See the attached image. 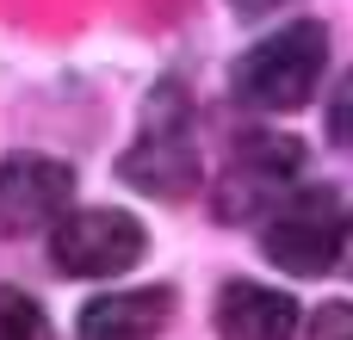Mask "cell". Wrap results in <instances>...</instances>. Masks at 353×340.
<instances>
[{"label":"cell","instance_id":"obj_1","mask_svg":"<svg viewBox=\"0 0 353 340\" xmlns=\"http://www.w3.org/2000/svg\"><path fill=\"white\" fill-rule=\"evenodd\" d=\"M124 186L149 192V198H186L199 186V136H192V93L168 74L149 87L143 118H137V142L118 155Z\"/></svg>","mask_w":353,"mask_h":340},{"label":"cell","instance_id":"obj_2","mask_svg":"<svg viewBox=\"0 0 353 340\" xmlns=\"http://www.w3.org/2000/svg\"><path fill=\"white\" fill-rule=\"evenodd\" d=\"M323 68H329V31L316 19L279 25L236 62V99L254 111H298V105H310Z\"/></svg>","mask_w":353,"mask_h":340},{"label":"cell","instance_id":"obj_3","mask_svg":"<svg viewBox=\"0 0 353 340\" xmlns=\"http://www.w3.org/2000/svg\"><path fill=\"white\" fill-rule=\"evenodd\" d=\"M341 198L329 186H304V192H285L273 211H267V229H261V248L279 273L292 279H316L341 260Z\"/></svg>","mask_w":353,"mask_h":340},{"label":"cell","instance_id":"obj_4","mask_svg":"<svg viewBox=\"0 0 353 340\" xmlns=\"http://www.w3.org/2000/svg\"><path fill=\"white\" fill-rule=\"evenodd\" d=\"M304 173V142L279 136V130H254L230 149L223 173H217V217L223 223H248L267 217Z\"/></svg>","mask_w":353,"mask_h":340},{"label":"cell","instance_id":"obj_5","mask_svg":"<svg viewBox=\"0 0 353 340\" xmlns=\"http://www.w3.org/2000/svg\"><path fill=\"white\" fill-rule=\"evenodd\" d=\"M149 254V235L124 211H62L50 223V260L62 279H112Z\"/></svg>","mask_w":353,"mask_h":340},{"label":"cell","instance_id":"obj_6","mask_svg":"<svg viewBox=\"0 0 353 340\" xmlns=\"http://www.w3.org/2000/svg\"><path fill=\"white\" fill-rule=\"evenodd\" d=\"M74 198V173L56 155H6L0 161V235H43Z\"/></svg>","mask_w":353,"mask_h":340},{"label":"cell","instance_id":"obj_7","mask_svg":"<svg viewBox=\"0 0 353 340\" xmlns=\"http://www.w3.org/2000/svg\"><path fill=\"white\" fill-rule=\"evenodd\" d=\"M174 316V291L168 285H143V291H112V297H93L81 310V328L74 340H155Z\"/></svg>","mask_w":353,"mask_h":340},{"label":"cell","instance_id":"obj_8","mask_svg":"<svg viewBox=\"0 0 353 340\" xmlns=\"http://www.w3.org/2000/svg\"><path fill=\"white\" fill-rule=\"evenodd\" d=\"M217 334L223 340H292L298 334V304L273 285H223L217 291Z\"/></svg>","mask_w":353,"mask_h":340},{"label":"cell","instance_id":"obj_9","mask_svg":"<svg viewBox=\"0 0 353 340\" xmlns=\"http://www.w3.org/2000/svg\"><path fill=\"white\" fill-rule=\"evenodd\" d=\"M0 340H50L37 297H25L19 285H0Z\"/></svg>","mask_w":353,"mask_h":340},{"label":"cell","instance_id":"obj_10","mask_svg":"<svg viewBox=\"0 0 353 340\" xmlns=\"http://www.w3.org/2000/svg\"><path fill=\"white\" fill-rule=\"evenodd\" d=\"M329 136L341 149H353V68L335 81V93H329Z\"/></svg>","mask_w":353,"mask_h":340},{"label":"cell","instance_id":"obj_11","mask_svg":"<svg viewBox=\"0 0 353 340\" xmlns=\"http://www.w3.org/2000/svg\"><path fill=\"white\" fill-rule=\"evenodd\" d=\"M310 340H353V304H323L310 316Z\"/></svg>","mask_w":353,"mask_h":340},{"label":"cell","instance_id":"obj_12","mask_svg":"<svg viewBox=\"0 0 353 340\" xmlns=\"http://www.w3.org/2000/svg\"><path fill=\"white\" fill-rule=\"evenodd\" d=\"M242 19H267V12H279V6H292V0H230Z\"/></svg>","mask_w":353,"mask_h":340},{"label":"cell","instance_id":"obj_13","mask_svg":"<svg viewBox=\"0 0 353 340\" xmlns=\"http://www.w3.org/2000/svg\"><path fill=\"white\" fill-rule=\"evenodd\" d=\"M335 266L353 279V217H347V229H341V260H335Z\"/></svg>","mask_w":353,"mask_h":340}]
</instances>
